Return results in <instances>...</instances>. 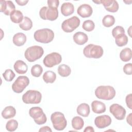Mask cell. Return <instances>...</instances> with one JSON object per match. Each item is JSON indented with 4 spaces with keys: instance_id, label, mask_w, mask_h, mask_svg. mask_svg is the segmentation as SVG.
I'll return each mask as SVG.
<instances>
[{
    "instance_id": "obj_34",
    "label": "cell",
    "mask_w": 132,
    "mask_h": 132,
    "mask_svg": "<svg viewBox=\"0 0 132 132\" xmlns=\"http://www.w3.org/2000/svg\"><path fill=\"white\" fill-rule=\"evenodd\" d=\"M82 27L87 31H91L94 29L95 24L92 20H88L83 22Z\"/></svg>"
},
{
    "instance_id": "obj_2",
    "label": "cell",
    "mask_w": 132,
    "mask_h": 132,
    "mask_svg": "<svg viewBox=\"0 0 132 132\" xmlns=\"http://www.w3.org/2000/svg\"><path fill=\"white\" fill-rule=\"evenodd\" d=\"M34 36L35 40L38 42L48 43L54 39V33L50 29L43 28L36 30Z\"/></svg>"
},
{
    "instance_id": "obj_41",
    "label": "cell",
    "mask_w": 132,
    "mask_h": 132,
    "mask_svg": "<svg viewBox=\"0 0 132 132\" xmlns=\"http://www.w3.org/2000/svg\"><path fill=\"white\" fill-rule=\"evenodd\" d=\"M39 131H40V132H41H41H42V131H43V132H44V131H50V132H52V129L50 128V127H48V126H43V127H41V128L39 129Z\"/></svg>"
},
{
    "instance_id": "obj_40",
    "label": "cell",
    "mask_w": 132,
    "mask_h": 132,
    "mask_svg": "<svg viewBox=\"0 0 132 132\" xmlns=\"http://www.w3.org/2000/svg\"><path fill=\"white\" fill-rule=\"evenodd\" d=\"M15 2L20 6H24L28 2V0H15Z\"/></svg>"
},
{
    "instance_id": "obj_11",
    "label": "cell",
    "mask_w": 132,
    "mask_h": 132,
    "mask_svg": "<svg viewBox=\"0 0 132 132\" xmlns=\"http://www.w3.org/2000/svg\"><path fill=\"white\" fill-rule=\"evenodd\" d=\"M62 60L61 56L58 53L53 52L47 55L43 59V64L47 68L53 67L59 64Z\"/></svg>"
},
{
    "instance_id": "obj_15",
    "label": "cell",
    "mask_w": 132,
    "mask_h": 132,
    "mask_svg": "<svg viewBox=\"0 0 132 132\" xmlns=\"http://www.w3.org/2000/svg\"><path fill=\"white\" fill-rule=\"evenodd\" d=\"M100 3L103 4L105 9L109 12H116L119 9V4L114 0H102Z\"/></svg>"
},
{
    "instance_id": "obj_17",
    "label": "cell",
    "mask_w": 132,
    "mask_h": 132,
    "mask_svg": "<svg viewBox=\"0 0 132 132\" xmlns=\"http://www.w3.org/2000/svg\"><path fill=\"white\" fill-rule=\"evenodd\" d=\"M73 38L74 41L78 45H83L88 40V36L85 33L81 31L76 32L73 35Z\"/></svg>"
},
{
    "instance_id": "obj_22",
    "label": "cell",
    "mask_w": 132,
    "mask_h": 132,
    "mask_svg": "<svg viewBox=\"0 0 132 132\" xmlns=\"http://www.w3.org/2000/svg\"><path fill=\"white\" fill-rule=\"evenodd\" d=\"M16 110L12 106L6 107L2 112V116L3 118L8 119L12 118L15 116Z\"/></svg>"
},
{
    "instance_id": "obj_7",
    "label": "cell",
    "mask_w": 132,
    "mask_h": 132,
    "mask_svg": "<svg viewBox=\"0 0 132 132\" xmlns=\"http://www.w3.org/2000/svg\"><path fill=\"white\" fill-rule=\"evenodd\" d=\"M29 116L33 118L35 122L38 125L46 123L47 118L42 109L39 107H34L29 110Z\"/></svg>"
},
{
    "instance_id": "obj_18",
    "label": "cell",
    "mask_w": 132,
    "mask_h": 132,
    "mask_svg": "<svg viewBox=\"0 0 132 132\" xmlns=\"http://www.w3.org/2000/svg\"><path fill=\"white\" fill-rule=\"evenodd\" d=\"M92 110L95 113H102L106 111V106L104 103L98 101H93L91 103Z\"/></svg>"
},
{
    "instance_id": "obj_1",
    "label": "cell",
    "mask_w": 132,
    "mask_h": 132,
    "mask_svg": "<svg viewBox=\"0 0 132 132\" xmlns=\"http://www.w3.org/2000/svg\"><path fill=\"white\" fill-rule=\"evenodd\" d=\"M116 91L113 87L110 86H100L95 90V95L99 99L111 100L116 95Z\"/></svg>"
},
{
    "instance_id": "obj_25",
    "label": "cell",
    "mask_w": 132,
    "mask_h": 132,
    "mask_svg": "<svg viewBox=\"0 0 132 132\" xmlns=\"http://www.w3.org/2000/svg\"><path fill=\"white\" fill-rule=\"evenodd\" d=\"M10 19L14 23H20L23 20V13L20 10H14L10 14Z\"/></svg>"
},
{
    "instance_id": "obj_4",
    "label": "cell",
    "mask_w": 132,
    "mask_h": 132,
    "mask_svg": "<svg viewBox=\"0 0 132 132\" xmlns=\"http://www.w3.org/2000/svg\"><path fill=\"white\" fill-rule=\"evenodd\" d=\"M103 49L101 46L93 44H88L83 50L84 55L89 58H100L103 56Z\"/></svg>"
},
{
    "instance_id": "obj_36",
    "label": "cell",
    "mask_w": 132,
    "mask_h": 132,
    "mask_svg": "<svg viewBox=\"0 0 132 132\" xmlns=\"http://www.w3.org/2000/svg\"><path fill=\"white\" fill-rule=\"evenodd\" d=\"M122 34H125V30L124 28L121 26H117L115 27L112 30V35L114 38L118 35Z\"/></svg>"
},
{
    "instance_id": "obj_27",
    "label": "cell",
    "mask_w": 132,
    "mask_h": 132,
    "mask_svg": "<svg viewBox=\"0 0 132 132\" xmlns=\"http://www.w3.org/2000/svg\"><path fill=\"white\" fill-rule=\"evenodd\" d=\"M84 125V121L80 117H75L72 120V126L76 130L81 129Z\"/></svg>"
},
{
    "instance_id": "obj_38",
    "label": "cell",
    "mask_w": 132,
    "mask_h": 132,
    "mask_svg": "<svg viewBox=\"0 0 132 132\" xmlns=\"http://www.w3.org/2000/svg\"><path fill=\"white\" fill-rule=\"evenodd\" d=\"M59 4L58 0H48L47 5L48 7L52 8H57Z\"/></svg>"
},
{
    "instance_id": "obj_31",
    "label": "cell",
    "mask_w": 132,
    "mask_h": 132,
    "mask_svg": "<svg viewBox=\"0 0 132 132\" xmlns=\"http://www.w3.org/2000/svg\"><path fill=\"white\" fill-rule=\"evenodd\" d=\"M115 23V19L113 15H106L102 20L103 25L106 27H109L113 25Z\"/></svg>"
},
{
    "instance_id": "obj_20",
    "label": "cell",
    "mask_w": 132,
    "mask_h": 132,
    "mask_svg": "<svg viewBox=\"0 0 132 132\" xmlns=\"http://www.w3.org/2000/svg\"><path fill=\"white\" fill-rule=\"evenodd\" d=\"M61 12L65 16L71 15L74 11V7L71 3H64L61 6Z\"/></svg>"
},
{
    "instance_id": "obj_26",
    "label": "cell",
    "mask_w": 132,
    "mask_h": 132,
    "mask_svg": "<svg viewBox=\"0 0 132 132\" xmlns=\"http://www.w3.org/2000/svg\"><path fill=\"white\" fill-rule=\"evenodd\" d=\"M56 78V73L52 71H46L43 75V79L46 84L53 83Z\"/></svg>"
},
{
    "instance_id": "obj_30",
    "label": "cell",
    "mask_w": 132,
    "mask_h": 132,
    "mask_svg": "<svg viewBox=\"0 0 132 132\" xmlns=\"http://www.w3.org/2000/svg\"><path fill=\"white\" fill-rule=\"evenodd\" d=\"M116 44L120 47L123 46L128 43V37L125 34H122L118 35L115 38Z\"/></svg>"
},
{
    "instance_id": "obj_29",
    "label": "cell",
    "mask_w": 132,
    "mask_h": 132,
    "mask_svg": "<svg viewBox=\"0 0 132 132\" xmlns=\"http://www.w3.org/2000/svg\"><path fill=\"white\" fill-rule=\"evenodd\" d=\"M58 73L62 77H67L70 75L71 70L69 66L65 64H62L58 67Z\"/></svg>"
},
{
    "instance_id": "obj_16",
    "label": "cell",
    "mask_w": 132,
    "mask_h": 132,
    "mask_svg": "<svg viewBox=\"0 0 132 132\" xmlns=\"http://www.w3.org/2000/svg\"><path fill=\"white\" fill-rule=\"evenodd\" d=\"M77 14L82 18H88L90 16L93 12L91 6L88 4H82L80 5L77 10Z\"/></svg>"
},
{
    "instance_id": "obj_6",
    "label": "cell",
    "mask_w": 132,
    "mask_h": 132,
    "mask_svg": "<svg viewBox=\"0 0 132 132\" xmlns=\"http://www.w3.org/2000/svg\"><path fill=\"white\" fill-rule=\"evenodd\" d=\"M41 93L37 90H28L22 96V100L26 104H39L41 102Z\"/></svg>"
},
{
    "instance_id": "obj_13",
    "label": "cell",
    "mask_w": 132,
    "mask_h": 132,
    "mask_svg": "<svg viewBox=\"0 0 132 132\" xmlns=\"http://www.w3.org/2000/svg\"><path fill=\"white\" fill-rule=\"evenodd\" d=\"M94 123L97 128L100 129L104 128L110 125L111 119L108 115L100 116L95 118Z\"/></svg>"
},
{
    "instance_id": "obj_9",
    "label": "cell",
    "mask_w": 132,
    "mask_h": 132,
    "mask_svg": "<svg viewBox=\"0 0 132 132\" xmlns=\"http://www.w3.org/2000/svg\"><path fill=\"white\" fill-rule=\"evenodd\" d=\"M80 23L79 19L76 16H73L64 20L61 24V28L64 32H71L79 26Z\"/></svg>"
},
{
    "instance_id": "obj_3",
    "label": "cell",
    "mask_w": 132,
    "mask_h": 132,
    "mask_svg": "<svg viewBox=\"0 0 132 132\" xmlns=\"http://www.w3.org/2000/svg\"><path fill=\"white\" fill-rule=\"evenodd\" d=\"M44 54V50L41 46L34 45L26 49L24 56L29 62H32L40 59Z\"/></svg>"
},
{
    "instance_id": "obj_42",
    "label": "cell",
    "mask_w": 132,
    "mask_h": 132,
    "mask_svg": "<svg viewBox=\"0 0 132 132\" xmlns=\"http://www.w3.org/2000/svg\"><path fill=\"white\" fill-rule=\"evenodd\" d=\"M131 117H132V113H130L127 116L126 118V121L130 126H131V119H132Z\"/></svg>"
},
{
    "instance_id": "obj_24",
    "label": "cell",
    "mask_w": 132,
    "mask_h": 132,
    "mask_svg": "<svg viewBox=\"0 0 132 132\" xmlns=\"http://www.w3.org/2000/svg\"><path fill=\"white\" fill-rule=\"evenodd\" d=\"M132 57L131 50L130 48H125L123 49L120 54V57L122 61L127 62L129 61Z\"/></svg>"
},
{
    "instance_id": "obj_44",
    "label": "cell",
    "mask_w": 132,
    "mask_h": 132,
    "mask_svg": "<svg viewBox=\"0 0 132 132\" xmlns=\"http://www.w3.org/2000/svg\"><path fill=\"white\" fill-rule=\"evenodd\" d=\"M131 26H130V27H129L128 30H127L128 33V34H129V36H130V37H131Z\"/></svg>"
},
{
    "instance_id": "obj_35",
    "label": "cell",
    "mask_w": 132,
    "mask_h": 132,
    "mask_svg": "<svg viewBox=\"0 0 132 132\" xmlns=\"http://www.w3.org/2000/svg\"><path fill=\"white\" fill-rule=\"evenodd\" d=\"M15 75L11 69H7L3 73V76L5 80L7 81H11L14 78Z\"/></svg>"
},
{
    "instance_id": "obj_5",
    "label": "cell",
    "mask_w": 132,
    "mask_h": 132,
    "mask_svg": "<svg viewBox=\"0 0 132 132\" xmlns=\"http://www.w3.org/2000/svg\"><path fill=\"white\" fill-rule=\"evenodd\" d=\"M51 120L54 128L57 130H62L67 126V121L64 114L60 112H55L51 114Z\"/></svg>"
},
{
    "instance_id": "obj_14",
    "label": "cell",
    "mask_w": 132,
    "mask_h": 132,
    "mask_svg": "<svg viewBox=\"0 0 132 132\" xmlns=\"http://www.w3.org/2000/svg\"><path fill=\"white\" fill-rule=\"evenodd\" d=\"M0 4L1 11L6 15H10V14L15 10V6L11 1L1 0Z\"/></svg>"
},
{
    "instance_id": "obj_23",
    "label": "cell",
    "mask_w": 132,
    "mask_h": 132,
    "mask_svg": "<svg viewBox=\"0 0 132 132\" xmlns=\"http://www.w3.org/2000/svg\"><path fill=\"white\" fill-rule=\"evenodd\" d=\"M76 111L79 115L84 117H87L90 113V107L86 103H82L78 106Z\"/></svg>"
},
{
    "instance_id": "obj_10",
    "label": "cell",
    "mask_w": 132,
    "mask_h": 132,
    "mask_svg": "<svg viewBox=\"0 0 132 132\" xmlns=\"http://www.w3.org/2000/svg\"><path fill=\"white\" fill-rule=\"evenodd\" d=\"M29 78L26 76H19L12 85V90L17 93H21L29 85Z\"/></svg>"
},
{
    "instance_id": "obj_39",
    "label": "cell",
    "mask_w": 132,
    "mask_h": 132,
    "mask_svg": "<svg viewBox=\"0 0 132 132\" xmlns=\"http://www.w3.org/2000/svg\"><path fill=\"white\" fill-rule=\"evenodd\" d=\"M131 99H132V94L130 93L127 95L126 96L125 101L126 103L127 106L130 109H132V105H131Z\"/></svg>"
},
{
    "instance_id": "obj_37",
    "label": "cell",
    "mask_w": 132,
    "mask_h": 132,
    "mask_svg": "<svg viewBox=\"0 0 132 132\" xmlns=\"http://www.w3.org/2000/svg\"><path fill=\"white\" fill-rule=\"evenodd\" d=\"M123 71L127 75H131L132 64L131 63L125 64L123 67Z\"/></svg>"
},
{
    "instance_id": "obj_8",
    "label": "cell",
    "mask_w": 132,
    "mask_h": 132,
    "mask_svg": "<svg viewBox=\"0 0 132 132\" xmlns=\"http://www.w3.org/2000/svg\"><path fill=\"white\" fill-rule=\"evenodd\" d=\"M39 15L43 20L54 21L58 16V11L57 8H52L44 6L40 10Z\"/></svg>"
},
{
    "instance_id": "obj_12",
    "label": "cell",
    "mask_w": 132,
    "mask_h": 132,
    "mask_svg": "<svg viewBox=\"0 0 132 132\" xmlns=\"http://www.w3.org/2000/svg\"><path fill=\"white\" fill-rule=\"evenodd\" d=\"M109 111L117 120H122L125 117L126 110L124 107L118 104L111 105L109 107Z\"/></svg>"
},
{
    "instance_id": "obj_28",
    "label": "cell",
    "mask_w": 132,
    "mask_h": 132,
    "mask_svg": "<svg viewBox=\"0 0 132 132\" xmlns=\"http://www.w3.org/2000/svg\"><path fill=\"white\" fill-rule=\"evenodd\" d=\"M32 26V21L27 16H24L23 21L19 24V27L23 30H29L31 28Z\"/></svg>"
},
{
    "instance_id": "obj_43",
    "label": "cell",
    "mask_w": 132,
    "mask_h": 132,
    "mask_svg": "<svg viewBox=\"0 0 132 132\" xmlns=\"http://www.w3.org/2000/svg\"><path fill=\"white\" fill-rule=\"evenodd\" d=\"M84 131V132H86V131H87H87H88V132H94V130L93 127L90 126H87L85 128Z\"/></svg>"
},
{
    "instance_id": "obj_19",
    "label": "cell",
    "mask_w": 132,
    "mask_h": 132,
    "mask_svg": "<svg viewBox=\"0 0 132 132\" xmlns=\"http://www.w3.org/2000/svg\"><path fill=\"white\" fill-rule=\"evenodd\" d=\"M13 67L16 73L20 74H25L28 70L27 65L25 62L21 60H17L14 64Z\"/></svg>"
},
{
    "instance_id": "obj_33",
    "label": "cell",
    "mask_w": 132,
    "mask_h": 132,
    "mask_svg": "<svg viewBox=\"0 0 132 132\" xmlns=\"http://www.w3.org/2000/svg\"><path fill=\"white\" fill-rule=\"evenodd\" d=\"M18 127V122L16 120L12 119L9 120L6 125V128L9 131H15Z\"/></svg>"
},
{
    "instance_id": "obj_21",
    "label": "cell",
    "mask_w": 132,
    "mask_h": 132,
    "mask_svg": "<svg viewBox=\"0 0 132 132\" xmlns=\"http://www.w3.org/2000/svg\"><path fill=\"white\" fill-rule=\"evenodd\" d=\"M14 44L18 46L23 45L26 41V36L22 32H18L15 34L12 39Z\"/></svg>"
},
{
    "instance_id": "obj_32",
    "label": "cell",
    "mask_w": 132,
    "mask_h": 132,
    "mask_svg": "<svg viewBox=\"0 0 132 132\" xmlns=\"http://www.w3.org/2000/svg\"><path fill=\"white\" fill-rule=\"evenodd\" d=\"M43 72V68L40 64H35L31 69V75L36 77L40 76Z\"/></svg>"
}]
</instances>
